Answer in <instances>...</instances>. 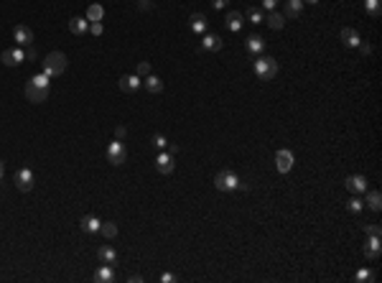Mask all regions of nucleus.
<instances>
[{
    "label": "nucleus",
    "mask_w": 382,
    "mask_h": 283,
    "mask_svg": "<svg viewBox=\"0 0 382 283\" xmlns=\"http://www.w3.org/2000/svg\"><path fill=\"white\" fill-rule=\"evenodd\" d=\"M214 186L219 191H235V189H247V184L237 176L232 168H222L217 176H214Z\"/></svg>",
    "instance_id": "1"
},
{
    "label": "nucleus",
    "mask_w": 382,
    "mask_h": 283,
    "mask_svg": "<svg viewBox=\"0 0 382 283\" xmlns=\"http://www.w3.org/2000/svg\"><path fill=\"white\" fill-rule=\"evenodd\" d=\"M255 74H257L262 82L275 79V74H278V61H275L273 56H257V59H255Z\"/></svg>",
    "instance_id": "2"
},
{
    "label": "nucleus",
    "mask_w": 382,
    "mask_h": 283,
    "mask_svg": "<svg viewBox=\"0 0 382 283\" xmlns=\"http://www.w3.org/2000/svg\"><path fill=\"white\" fill-rule=\"evenodd\" d=\"M66 69V56L61 51H51L46 59H43V74L49 77H59Z\"/></svg>",
    "instance_id": "3"
},
{
    "label": "nucleus",
    "mask_w": 382,
    "mask_h": 283,
    "mask_svg": "<svg viewBox=\"0 0 382 283\" xmlns=\"http://www.w3.org/2000/svg\"><path fill=\"white\" fill-rule=\"evenodd\" d=\"M105 156H107V163H112V166H123L125 163V158H127V150H125V145H123V141H112L110 145H107V150H105Z\"/></svg>",
    "instance_id": "4"
},
{
    "label": "nucleus",
    "mask_w": 382,
    "mask_h": 283,
    "mask_svg": "<svg viewBox=\"0 0 382 283\" xmlns=\"http://www.w3.org/2000/svg\"><path fill=\"white\" fill-rule=\"evenodd\" d=\"M13 184H15L18 191H31V189H33V171L26 168V166L18 168L15 176H13Z\"/></svg>",
    "instance_id": "5"
},
{
    "label": "nucleus",
    "mask_w": 382,
    "mask_h": 283,
    "mask_svg": "<svg viewBox=\"0 0 382 283\" xmlns=\"http://www.w3.org/2000/svg\"><path fill=\"white\" fill-rule=\"evenodd\" d=\"M26 97H28V102H33V105L46 102V100H49V87H38V84L28 82V84H26Z\"/></svg>",
    "instance_id": "6"
},
{
    "label": "nucleus",
    "mask_w": 382,
    "mask_h": 283,
    "mask_svg": "<svg viewBox=\"0 0 382 283\" xmlns=\"http://www.w3.org/2000/svg\"><path fill=\"white\" fill-rule=\"evenodd\" d=\"M176 163H173V156L168 153V150H161L158 156H155V171L163 173V176H168V173H173Z\"/></svg>",
    "instance_id": "7"
},
{
    "label": "nucleus",
    "mask_w": 382,
    "mask_h": 283,
    "mask_svg": "<svg viewBox=\"0 0 382 283\" xmlns=\"http://www.w3.org/2000/svg\"><path fill=\"white\" fill-rule=\"evenodd\" d=\"M3 64L5 67H18V64H23L26 61V54H23V46H15V49H8V51H3Z\"/></svg>",
    "instance_id": "8"
},
{
    "label": "nucleus",
    "mask_w": 382,
    "mask_h": 283,
    "mask_svg": "<svg viewBox=\"0 0 382 283\" xmlns=\"http://www.w3.org/2000/svg\"><path fill=\"white\" fill-rule=\"evenodd\" d=\"M275 166H278L280 173H288L290 168H293V153H290L288 148H280L275 153Z\"/></svg>",
    "instance_id": "9"
},
{
    "label": "nucleus",
    "mask_w": 382,
    "mask_h": 283,
    "mask_svg": "<svg viewBox=\"0 0 382 283\" xmlns=\"http://www.w3.org/2000/svg\"><path fill=\"white\" fill-rule=\"evenodd\" d=\"M204 38H201V51H222L224 41L217 36V33H201Z\"/></svg>",
    "instance_id": "10"
},
{
    "label": "nucleus",
    "mask_w": 382,
    "mask_h": 283,
    "mask_svg": "<svg viewBox=\"0 0 382 283\" xmlns=\"http://www.w3.org/2000/svg\"><path fill=\"white\" fill-rule=\"evenodd\" d=\"M13 38L18 41V46H31V43H33V31L28 26H15L13 28Z\"/></svg>",
    "instance_id": "11"
},
{
    "label": "nucleus",
    "mask_w": 382,
    "mask_h": 283,
    "mask_svg": "<svg viewBox=\"0 0 382 283\" xmlns=\"http://www.w3.org/2000/svg\"><path fill=\"white\" fill-rule=\"evenodd\" d=\"M189 26H191V31L194 33H207V28H209V20H207V15L204 13H191V18H189Z\"/></svg>",
    "instance_id": "12"
},
{
    "label": "nucleus",
    "mask_w": 382,
    "mask_h": 283,
    "mask_svg": "<svg viewBox=\"0 0 382 283\" xmlns=\"http://www.w3.org/2000/svg\"><path fill=\"white\" fill-rule=\"evenodd\" d=\"M140 84H143V79L138 74H125V77H120V90L123 92H138Z\"/></svg>",
    "instance_id": "13"
},
{
    "label": "nucleus",
    "mask_w": 382,
    "mask_h": 283,
    "mask_svg": "<svg viewBox=\"0 0 382 283\" xmlns=\"http://www.w3.org/2000/svg\"><path fill=\"white\" fill-rule=\"evenodd\" d=\"M79 227H82V232H89V235H95V232H100L102 222L97 220L95 214H84L82 220H79Z\"/></svg>",
    "instance_id": "14"
},
{
    "label": "nucleus",
    "mask_w": 382,
    "mask_h": 283,
    "mask_svg": "<svg viewBox=\"0 0 382 283\" xmlns=\"http://www.w3.org/2000/svg\"><path fill=\"white\" fill-rule=\"evenodd\" d=\"M347 189L354 191V194H365L367 191V179L365 176H359V173H354V176H347Z\"/></svg>",
    "instance_id": "15"
},
{
    "label": "nucleus",
    "mask_w": 382,
    "mask_h": 283,
    "mask_svg": "<svg viewBox=\"0 0 382 283\" xmlns=\"http://www.w3.org/2000/svg\"><path fill=\"white\" fill-rule=\"evenodd\" d=\"M115 278H118V273H115V268H112L110 263H105V266L95 273V281H97V283H112Z\"/></svg>",
    "instance_id": "16"
},
{
    "label": "nucleus",
    "mask_w": 382,
    "mask_h": 283,
    "mask_svg": "<svg viewBox=\"0 0 382 283\" xmlns=\"http://www.w3.org/2000/svg\"><path fill=\"white\" fill-rule=\"evenodd\" d=\"M97 258L102 260V263H110V266H115L118 263V250L112 248V245H102L97 250Z\"/></svg>",
    "instance_id": "17"
},
{
    "label": "nucleus",
    "mask_w": 382,
    "mask_h": 283,
    "mask_svg": "<svg viewBox=\"0 0 382 283\" xmlns=\"http://www.w3.org/2000/svg\"><path fill=\"white\" fill-rule=\"evenodd\" d=\"M265 23L270 26L273 31H280V28L285 26V15H283V13H278V10H270V13L265 15Z\"/></svg>",
    "instance_id": "18"
},
{
    "label": "nucleus",
    "mask_w": 382,
    "mask_h": 283,
    "mask_svg": "<svg viewBox=\"0 0 382 283\" xmlns=\"http://www.w3.org/2000/svg\"><path fill=\"white\" fill-rule=\"evenodd\" d=\"M262 49H265V38L260 33H250V36H247V51H250V54H260Z\"/></svg>",
    "instance_id": "19"
},
{
    "label": "nucleus",
    "mask_w": 382,
    "mask_h": 283,
    "mask_svg": "<svg viewBox=\"0 0 382 283\" xmlns=\"http://www.w3.org/2000/svg\"><path fill=\"white\" fill-rule=\"evenodd\" d=\"M301 10H303V0H285V13H283L285 18L293 20L301 15Z\"/></svg>",
    "instance_id": "20"
},
{
    "label": "nucleus",
    "mask_w": 382,
    "mask_h": 283,
    "mask_svg": "<svg viewBox=\"0 0 382 283\" xmlns=\"http://www.w3.org/2000/svg\"><path fill=\"white\" fill-rule=\"evenodd\" d=\"M69 31H72L74 36H84V33L89 31V20H87V18H72V20H69Z\"/></svg>",
    "instance_id": "21"
},
{
    "label": "nucleus",
    "mask_w": 382,
    "mask_h": 283,
    "mask_svg": "<svg viewBox=\"0 0 382 283\" xmlns=\"http://www.w3.org/2000/svg\"><path fill=\"white\" fill-rule=\"evenodd\" d=\"M143 84H145V90L148 92H153V95H158V92H163V82L155 77V74H148L145 79H143Z\"/></svg>",
    "instance_id": "22"
},
{
    "label": "nucleus",
    "mask_w": 382,
    "mask_h": 283,
    "mask_svg": "<svg viewBox=\"0 0 382 283\" xmlns=\"http://www.w3.org/2000/svg\"><path fill=\"white\" fill-rule=\"evenodd\" d=\"M365 255L370 258V260H377L380 258V237H370V240H367V245H365Z\"/></svg>",
    "instance_id": "23"
},
{
    "label": "nucleus",
    "mask_w": 382,
    "mask_h": 283,
    "mask_svg": "<svg viewBox=\"0 0 382 283\" xmlns=\"http://www.w3.org/2000/svg\"><path fill=\"white\" fill-rule=\"evenodd\" d=\"M224 20H227V28H230V31H240V28H242V20H245V15H242V13H237V10H230Z\"/></svg>",
    "instance_id": "24"
},
{
    "label": "nucleus",
    "mask_w": 382,
    "mask_h": 283,
    "mask_svg": "<svg viewBox=\"0 0 382 283\" xmlns=\"http://www.w3.org/2000/svg\"><path fill=\"white\" fill-rule=\"evenodd\" d=\"M342 41L347 43V46H359V41H362V38H359V33H357L354 28L344 26V28H342Z\"/></svg>",
    "instance_id": "25"
},
{
    "label": "nucleus",
    "mask_w": 382,
    "mask_h": 283,
    "mask_svg": "<svg viewBox=\"0 0 382 283\" xmlns=\"http://www.w3.org/2000/svg\"><path fill=\"white\" fill-rule=\"evenodd\" d=\"M84 18L89 20V23H95V20H102V18H105V8H102L100 3H92V5L87 8V15H84Z\"/></svg>",
    "instance_id": "26"
},
{
    "label": "nucleus",
    "mask_w": 382,
    "mask_h": 283,
    "mask_svg": "<svg viewBox=\"0 0 382 283\" xmlns=\"http://www.w3.org/2000/svg\"><path fill=\"white\" fill-rule=\"evenodd\" d=\"M245 15H247V20H250V23H255V26L265 23V13H262L260 8H247Z\"/></svg>",
    "instance_id": "27"
},
{
    "label": "nucleus",
    "mask_w": 382,
    "mask_h": 283,
    "mask_svg": "<svg viewBox=\"0 0 382 283\" xmlns=\"http://www.w3.org/2000/svg\"><path fill=\"white\" fill-rule=\"evenodd\" d=\"M100 232H102V237H107V240H115L118 237V225L115 222H102Z\"/></svg>",
    "instance_id": "28"
},
{
    "label": "nucleus",
    "mask_w": 382,
    "mask_h": 283,
    "mask_svg": "<svg viewBox=\"0 0 382 283\" xmlns=\"http://www.w3.org/2000/svg\"><path fill=\"white\" fill-rule=\"evenodd\" d=\"M365 194H367V191H365ZM367 204H370V209L380 212V207H382V197H380V191H370V194H367Z\"/></svg>",
    "instance_id": "29"
},
{
    "label": "nucleus",
    "mask_w": 382,
    "mask_h": 283,
    "mask_svg": "<svg viewBox=\"0 0 382 283\" xmlns=\"http://www.w3.org/2000/svg\"><path fill=\"white\" fill-rule=\"evenodd\" d=\"M365 8H367V13L372 15V18H380V0H365Z\"/></svg>",
    "instance_id": "30"
},
{
    "label": "nucleus",
    "mask_w": 382,
    "mask_h": 283,
    "mask_svg": "<svg viewBox=\"0 0 382 283\" xmlns=\"http://www.w3.org/2000/svg\"><path fill=\"white\" fill-rule=\"evenodd\" d=\"M347 207H349V212L359 214V212H362V209H365V202H362V199H359V197H352V199L347 202Z\"/></svg>",
    "instance_id": "31"
},
{
    "label": "nucleus",
    "mask_w": 382,
    "mask_h": 283,
    "mask_svg": "<svg viewBox=\"0 0 382 283\" xmlns=\"http://www.w3.org/2000/svg\"><path fill=\"white\" fill-rule=\"evenodd\" d=\"M135 74H138L140 79H145V77L150 74V64H148V61H138V69H135Z\"/></svg>",
    "instance_id": "32"
},
{
    "label": "nucleus",
    "mask_w": 382,
    "mask_h": 283,
    "mask_svg": "<svg viewBox=\"0 0 382 283\" xmlns=\"http://www.w3.org/2000/svg\"><path fill=\"white\" fill-rule=\"evenodd\" d=\"M153 145H155V148H161V150H166V148H168V141H166V136L155 133V136H153Z\"/></svg>",
    "instance_id": "33"
},
{
    "label": "nucleus",
    "mask_w": 382,
    "mask_h": 283,
    "mask_svg": "<svg viewBox=\"0 0 382 283\" xmlns=\"http://www.w3.org/2000/svg\"><path fill=\"white\" fill-rule=\"evenodd\" d=\"M31 82L38 87H49V74H36V77H31Z\"/></svg>",
    "instance_id": "34"
},
{
    "label": "nucleus",
    "mask_w": 382,
    "mask_h": 283,
    "mask_svg": "<svg viewBox=\"0 0 382 283\" xmlns=\"http://www.w3.org/2000/svg\"><path fill=\"white\" fill-rule=\"evenodd\" d=\"M372 278H375V273L367 271V268H365V271H359V273L354 276V281H359V283H362V281H372Z\"/></svg>",
    "instance_id": "35"
},
{
    "label": "nucleus",
    "mask_w": 382,
    "mask_h": 283,
    "mask_svg": "<svg viewBox=\"0 0 382 283\" xmlns=\"http://www.w3.org/2000/svg\"><path fill=\"white\" fill-rule=\"evenodd\" d=\"M89 31H92L95 36H102L105 26H102V20H95V23H89Z\"/></svg>",
    "instance_id": "36"
},
{
    "label": "nucleus",
    "mask_w": 382,
    "mask_h": 283,
    "mask_svg": "<svg viewBox=\"0 0 382 283\" xmlns=\"http://www.w3.org/2000/svg\"><path fill=\"white\" fill-rule=\"evenodd\" d=\"M365 232H367L370 237H372V235H375V237H380V232H382V230H380V225H365Z\"/></svg>",
    "instance_id": "37"
},
{
    "label": "nucleus",
    "mask_w": 382,
    "mask_h": 283,
    "mask_svg": "<svg viewBox=\"0 0 382 283\" xmlns=\"http://www.w3.org/2000/svg\"><path fill=\"white\" fill-rule=\"evenodd\" d=\"M359 51H362L365 56H370V54H372V43H367V41H359Z\"/></svg>",
    "instance_id": "38"
},
{
    "label": "nucleus",
    "mask_w": 382,
    "mask_h": 283,
    "mask_svg": "<svg viewBox=\"0 0 382 283\" xmlns=\"http://www.w3.org/2000/svg\"><path fill=\"white\" fill-rule=\"evenodd\" d=\"M125 136H127L125 125H118V128H115V138H118V141H125Z\"/></svg>",
    "instance_id": "39"
},
{
    "label": "nucleus",
    "mask_w": 382,
    "mask_h": 283,
    "mask_svg": "<svg viewBox=\"0 0 382 283\" xmlns=\"http://www.w3.org/2000/svg\"><path fill=\"white\" fill-rule=\"evenodd\" d=\"M178 281V276H173V273H163L161 276V283H176Z\"/></svg>",
    "instance_id": "40"
},
{
    "label": "nucleus",
    "mask_w": 382,
    "mask_h": 283,
    "mask_svg": "<svg viewBox=\"0 0 382 283\" xmlns=\"http://www.w3.org/2000/svg\"><path fill=\"white\" fill-rule=\"evenodd\" d=\"M275 5H278V0H262V8L265 10H275Z\"/></svg>",
    "instance_id": "41"
},
{
    "label": "nucleus",
    "mask_w": 382,
    "mask_h": 283,
    "mask_svg": "<svg viewBox=\"0 0 382 283\" xmlns=\"http://www.w3.org/2000/svg\"><path fill=\"white\" fill-rule=\"evenodd\" d=\"M23 54H26V59H31V61H33V59L38 56V51H36L33 46H26V51H23Z\"/></svg>",
    "instance_id": "42"
},
{
    "label": "nucleus",
    "mask_w": 382,
    "mask_h": 283,
    "mask_svg": "<svg viewBox=\"0 0 382 283\" xmlns=\"http://www.w3.org/2000/svg\"><path fill=\"white\" fill-rule=\"evenodd\" d=\"M150 0H138V10H150Z\"/></svg>",
    "instance_id": "43"
},
{
    "label": "nucleus",
    "mask_w": 382,
    "mask_h": 283,
    "mask_svg": "<svg viewBox=\"0 0 382 283\" xmlns=\"http://www.w3.org/2000/svg\"><path fill=\"white\" fill-rule=\"evenodd\" d=\"M227 3H230V0H212V5H214L217 10H222L224 5H227Z\"/></svg>",
    "instance_id": "44"
},
{
    "label": "nucleus",
    "mask_w": 382,
    "mask_h": 283,
    "mask_svg": "<svg viewBox=\"0 0 382 283\" xmlns=\"http://www.w3.org/2000/svg\"><path fill=\"white\" fill-rule=\"evenodd\" d=\"M127 281H130V283H140V281H143V276H130Z\"/></svg>",
    "instance_id": "45"
},
{
    "label": "nucleus",
    "mask_w": 382,
    "mask_h": 283,
    "mask_svg": "<svg viewBox=\"0 0 382 283\" xmlns=\"http://www.w3.org/2000/svg\"><path fill=\"white\" fill-rule=\"evenodd\" d=\"M3 173H5V166H3V161H0V179H3Z\"/></svg>",
    "instance_id": "46"
},
{
    "label": "nucleus",
    "mask_w": 382,
    "mask_h": 283,
    "mask_svg": "<svg viewBox=\"0 0 382 283\" xmlns=\"http://www.w3.org/2000/svg\"><path fill=\"white\" fill-rule=\"evenodd\" d=\"M303 3H311V5H316V3H319V0H303Z\"/></svg>",
    "instance_id": "47"
}]
</instances>
